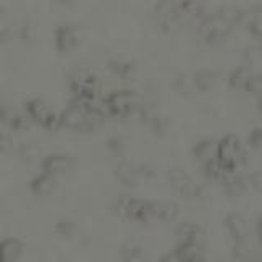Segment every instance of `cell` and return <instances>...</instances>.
Returning <instances> with one entry per match:
<instances>
[{
	"instance_id": "1",
	"label": "cell",
	"mask_w": 262,
	"mask_h": 262,
	"mask_svg": "<svg viewBox=\"0 0 262 262\" xmlns=\"http://www.w3.org/2000/svg\"><path fill=\"white\" fill-rule=\"evenodd\" d=\"M98 117L90 113L85 106L72 102L68 108L57 115V126L77 131V133H92L98 126Z\"/></svg>"
},
{
	"instance_id": "2",
	"label": "cell",
	"mask_w": 262,
	"mask_h": 262,
	"mask_svg": "<svg viewBox=\"0 0 262 262\" xmlns=\"http://www.w3.org/2000/svg\"><path fill=\"white\" fill-rule=\"evenodd\" d=\"M216 161L226 172H236L246 161V151L236 135H226L216 143Z\"/></svg>"
},
{
	"instance_id": "3",
	"label": "cell",
	"mask_w": 262,
	"mask_h": 262,
	"mask_svg": "<svg viewBox=\"0 0 262 262\" xmlns=\"http://www.w3.org/2000/svg\"><path fill=\"white\" fill-rule=\"evenodd\" d=\"M106 117L115 118H128L139 108V97L135 90L129 89H120L112 90V92L103 98Z\"/></svg>"
},
{
	"instance_id": "4",
	"label": "cell",
	"mask_w": 262,
	"mask_h": 262,
	"mask_svg": "<svg viewBox=\"0 0 262 262\" xmlns=\"http://www.w3.org/2000/svg\"><path fill=\"white\" fill-rule=\"evenodd\" d=\"M233 30H234V25L229 23L225 16H221L218 12L210 16H202L199 21V27H196L199 36L205 43L211 46L225 43L228 36L233 33Z\"/></svg>"
},
{
	"instance_id": "5",
	"label": "cell",
	"mask_w": 262,
	"mask_h": 262,
	"mask_svg": "<svg viewBox=\"0 0 262 262\" xmlns=\"http://www.w3.org/2000/svg\"><path fill=\"white\" fill-rule=\"evenodd\" d=\"M169 185L177 195L187 200H199L203 196V187L196 180L179 167H172L167 172Z\"/></svg>"
},
{
	"instance_id": "6",
	"label": "cell",
	"mask_w": 262,
	"mask_h": 262,
	"mask_svg": "<svg viewBox=\"0 0 262 262\" xmlns=\"http://www.w3.org/2000/svg\"><path fill=\"white\" fill-rule=\"evenodd\" d=\"M184 0H158L154 5V18L164 30H172L182 25Z\"/></svg>"
},
{
	"instance_id": "7",
	"label": "cell",
	"mask_w": 262,
	"mask_h": 262,
	"mask_svg": "<svg viewBox=\"0 0 262 262\" xmlns=\"http://www.w3.org/2000/svg\"><path fill=\"white\" fill-rule=\"evenodd\" d=\"M25 113L31 123H36L45 129H53L57 126V115L41 98H31L25 102Z\"/></svg>"
},
{
	"instance_id": "8",
	"label": "cell",
	"mask_w": 262,
	"mask_h": 262,
	"mask_svg": "<svg viewBox=\"0 0 262 262\" xmlns=\"http://www.w3.org/2000/svg\"><path fill=\"white\" fill-rule=\"evenodd\" d=\"M80 35L74 23H62L54 31V46L61 54H69L79 46Z\"/></svg>"
},
{
	"instance_id": "9",
	"label": "cell",
	"mask_w": 262,
	"mask_h": 262,
	"mask_svg": "<svg viewBox=\"0 0 262 262\" xmlns=\"http://www.w3.org/2000/svg\"><path fill=\"white\" fill-rule=\"evenodd\" d=\"M120 211L128 220L136 221V223H147L151 215V202L143 199H125L120 203Z\"/></svg>"
},
{
	"instance_id": "10",
	"label": "cell",
	"mask_w": 262,
	"mask_h": 262,
	"mask_svg": "<svg viewBox=\"0 0 262 262\" xmlns=\"http://www.w3.org/2000/svg\"><path fill=\"white\" fill-rule=\"evenodd\" d=\"M74 166V158L69 154H62V152H54V154H48L41 161V170L45 174L49 176H61L69 172Z\"/></svg>"
},
{
	"instance_id": "11",
	"label": "cell",
	"mask_w": 262,
	"mask_h": 262,
	"mask_svg": "<svg viewBox=\"0 0 262 262\" xmlns=\"http://www.w3.org/2000/svg\"><path fill=\"white\" fill-rule=\"evenodd\" d=\"M225 226L228 229L229 236L234 243H241V241H248L249 236V225L246 218L241 213H229L225 218Z\"/></svg>"
},
{
	"instance_id": "12",
	"label": "cell",
	"mask_w": 262,
	"mask_h": 262,
	"mask_svg": "<svg viewBox=\"0 0 262 262\" xmlns=\"http://www.w3.org/2000/svg\"><path fill=\"white\" fill-rule=\"evenodd\" d=\"M180 207L172 202H151V215L162 223H174L179 218Z\"/></svg>"
},
{
	"instance_id": "13",
	"label": "cell",
	"mask_w": 262,
	"mask_h": 262,
	"mask_svg": "<svg viewBox=\"0 0 262 262\" xmlns=\"http://www.w3.org/2000/svg\"><path fill=\"white\" fill-rule=\"evenodd\" d=\"M218 184H221V188H223V192L229 199L241 196L246 190V187H248L246 185V179L239 174H236V172H226Z\"/></svg>"
},
{
	"instance_id": "14",
	"label": "cell",
	"mask_w": 262,
	"mask_h": 262,
	"mask_svg": "<svg viewBox=\"0 0 262 262\" xmlns=\"http://www.w3.org/2000/svg\"><path fill=\"white\" fill-rule=\"evenodd\" d=\"M174 257L176 260H187V262H195L203 259V249L202 243H193V241H179V244L174 249Z\"/></svg>"
},
{
	"instance_id": "15",
	"label": "cell",
	"mask_w": 262,
	"mask_h": 262,
	"mask_svg": "<svg viewBox=\"0 0 262 262\" xmlns=\"http://www.w3.org/2000/svg\"><path fill=\"white\" fill-rule=\"evenodd\" d=\"M54 188H56L54 177L49 174H45V172H41V174L35 176L30 180V192L36 196L51 195L54 192Z\"/></svg>"
},
{
	"instance_id": "16",
	"label": "cell",
	"mask_w": 262,
	"mask_h": 262,
	"mask_svg": "<svg viewBox=\"0 0 262 262\" xmlns=\"http://www.w3.org/2000/svg\"><path fill=\"white\" fill-rule=\"evenodd\" d=\"M23 244L16 237H7L0 241V262H13L21 257Z\"/></svg>"
},
{
	"instance_id": "17",
	"label": "cell",
	"mask_w": 262,
	"mask_h": 262,
	"mask_svg": "<svg viewBox=\"0 0 262 262\" xmlns=\"http://www.w3.org/2000/svg\"><path fill=\"white\" fill-rule=\"evenodd\" d=\"M216 154V143L213 141L211 138H203L199 143H195L193 149H192V156L196 162L205 164L207 161L213 159Z\"/></svg>"
},
{
	"instance_id": "18",
	"label": "cell",
	"mask_w": 262,
	"mask_h": 262,
	"mask_svg": "<svg viewBox=\"0 0 262 262\" xmlns=\"http://www.w3.org/2000/svg\"><path fill=\"white\" fill-rule=\"evenodd\" d=\"M241 25H244L246 30H248V33L254 39L260 38V8H259V5H254L248 12L243 13Z\"/></svg>"
},
{
	"instance_id": "19",
	"label": "cell",
	"mask_w": 262,
	"mask_h": 262,
	"mask_svg": "<svg viewBox=\"0 0 262 262\" xmlns=\"http://www.w3.org/2000/svg\"><path fill=\"white\" fill-rule=\"evenodd\" d=\"M176 236L179 241H193V243H202L203 239V231L202 228L192 223V221H184L176 228Z\"/></svg>"
},
{
	"instance_id": "20",
	"label": "cell",
	"mask_w": 262,
	"mask_h": 262,
	"mask_svg": "<svg viewBox=\"0 0 262 262\" xmlns=\"http://www.w3.org/2000/svg\"><path fill=\"white\" fill-rule=\"evenodd\" d=\"M115 176L125 187H135L139 179L138 166H133L129 162H121L115 169Z\"/></svg>"
},
{
	"instance_id": "21",
	"label": "cell",
	"mask_w": 262,
	"mask_h": 262,
	"mask_svg": "<svg viewBox=\"0 0 262 262\" xmlns=\"http://www.w3.org/2000/svg\"><path fill=\"white\" fill-rule=\"evenodd\" d=\"M216 84V72L210 69H200L192 76V87L200 92H208Z\"/></svg>"
},
{
	"instance_id": "22",
	"label": "cell",
	"mask_w": 262,
	"mask_h": 262,
	"mask_svg": "<svg viewBox=\"0 0 262 262\" xmlns=\"http://www.w3.org/2000/svg\"><path fill=\"white\" fill-rule=\"evenodd\" d=\"M252 76V71L248 68H236L229 72L228 76V85L229 89L237 90V92H244L246 87L249 84V79Z\"/></svg>"
},
{
	"instance_id": "23",
	"label": "cell",
	"mask_w": 262,
	"mask_h": 262,
	"mask_svg": "<svg viewBox=\"0 0 262 262\" xmlns=\"http://www.w3.org/2000/svg\"><path fill=\"white\" fill-rule=\"evenodd\" d=\"M108 69L115 74L117 77L120 79H131L135 74V64L129 62V61H125V59H112L108 61Z\"/></svg>"
},
{
	"instance_id": "24",
	"label": "cell",
	"mask_w": 262,
	"mask_h": 262,
	"mask_svg": "<svg viewBox=\"0 0 262 262\" xmlns=\"http://www.w3.org/2000/svg\"><path fill=\"white\" fill-rule=\"evenodd\" d=\"M202 169H203V176L207 177L211 182H220L221 177L226 174V170L220 166V162L216 161V158H213L210 161H207L205 164H202Z\"/></svg>"
},
{
	"instance_id": "25",
	"label": "cell",
	"mask_w": 262,
	"mask_h": 262,
	"mask_svg": "<svg viewBox=\"0 0 262 262\" xmlns=\"http://www.w3.org/2000/svg\"><path fill=\"white\" fill-rule=\"evenodd\" d=\"M218 13H220L221 16H225V18H226L229 23H233L234 27H237V25H241L244 10H241L239 7H234V5H225V7H221V8H220Z\"/></svg>"
},
{
	"instance_id": "26",
	"label": "cell",
	"mask_w": 262,
	"mask_h": 262,
	"mask_svg": "<svg viewBox=\"0 0 262 262\" xmlns=\"http://www.w3.org/2000/svg\"><path fill=\"white\" fill-rule=\"evenodd\" d=\"M30 123L31 121L27 117V113H18V112L13 110L10 120L7 121V126H10L13 131H25V129L30 128Z\"/></svg>"
},
{
	"instance_id": "27",
	"label": "cell",
	"mask_w": 262,
	"mask_h": 262,
	"mask_svg": "<svg viewBox=\"0 0 262 262\" xmlns=\"http://www.w3.org/2000/svg\"><path fill=\"white\" fill-rule=\"evenodd\" d=\"M143 257V248L138 244H125L121 248V259L125 260H136Z\"/></svg>"
},
{
	"instance_id": "28",
	"label": "cell",
	"mask_w": 262,
	"mask_h": 262,
	"mask_svg": "<svg viewBox=\"0 0 262 262\" xmlns=\"http://www.w3.org/2000/svg\"><path fill=\"white\" fill-rule=\"evenodd\" d=\"M260 90H262V80H260V76L256 72H252V76L249 79V84L246 87L244 92L249 94V95H254V97H259L260 95Z\"/></svg>"
},
{
	"instance_id": "29",
	"label": "cell",
	"mask_w": 262,
	"mask_h": 262,
	"mask_svg": "<svg viewBox=\"0 0 262 262\" xmlns=\"http://www.w3.org/2000/svg\"><path fill=\"white\" fill-rule=\"evenodd\" d=\"M106 149H108L113 156H120L125 149V143L120 136H112L108 141H106Z\"/></svg>"
},
{
	"instance_id": "30",
	"label": "cell",
	"mask_w": 262,
	"mask_h": 262,
	"mask_svg": "<svg viewBox=\"0 0 262 262\" xmlns=\"http://www.w3.org/2000/svg\"><path fill=\"white\" fill-rule=\"evenodd\" d=\"M54 231L59 236H71L74 233V223L71 220H59L54 226Z\"/></svg>"
},
{
	"instance_id": "31",
	"label": "cell",
	"mask_w": 262,
	"mask_h": 262,
	"mask_svg": "<svg viewBox=\"0 0 262 262\" xmlns=\"http://www.w3.org/2000/svg\"><path fill=\"white\" fill-rule=\"evenodd\" d=\"M248 143H249V147H252V149H256V151L260 147V144H262V131H260L259 126H256L249 133Z\"/></svg>"
},
{
	"instance_id": "32",
	"label": "cell",
	"mask_w": 262,
	"mask_h": 262,
	"mask_svg": "<svg viewBox=\"0 0 262 262\" xmlns=\"http://www.w3.org/2000/svg\"><path fill=\"white\" fill-rule=\"evenodd\" d=\"M10 151H13V139L8 135H5V133L0 131V152L7 154Z\"/></svg>"
},
{
	"instance_id": "33",
	"label": "cell",
	"mask_w": 262,
	"mask_h": 262,
	"mask_svg": "<svg viewBox=\"0 0 262 262\" xmlns=\"http://www.w3.org/2000/svg\"><path fill=\"white\" fill-rule=\"evenodd\" d=\"M246 185L252 187L254 190H259L260 188V174L259 172H251V174L246 177Z\"/></svg>"
},
{
	"instance_id": "34",
	"label": "cell",
	"mask_w": 262,
	"mask_h": 262,
	"mask_svg": "<svg viewBox=\"0 0 262 262\" xmlns=\"http://www.w3.org/2000/svg\"><path fill=\"white\" fill-rule=\"evenodd\" d=\"M59 2L64 5H72V4H76V0H59Z\"/></svg>"
},
{
	"instance_id": "35",
	"label": "cell",
	"mask_w": 262,
	"mask_h": 262,
	"mask_svg": "<svg viewBox=\"0 0 262 262\" xmlns=\"http://www.w3.org/2000/svg\"><path fill=\"white\" fill-rule=\"evenodd\" d=\"M0 15H2V7H0Z\"/></svg>"
}]
</instances>
